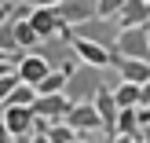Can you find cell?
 Wrapping results in <instances>:
<instances>
[{"instance_id":"20","label":"cell","mask_w":150,"mask_h":143,"mask_svg":"<svg viewBox=\"0 0 150 143\" xmlns=\"http://www.w3.org/2000/svg\"><path fill=\"white\" fill-rule=\"evenodd\" d=\"M139 107H150V81L139 85Z\"/></svg>"},{"instance_id":"26","label":"cell","mask_w":150,"mask_h":143,"mask_svg":"<svg viewBox=\"0 0 150 143\" xmlns=\"http://www.w3.org/2000/svg\"><path fill=\"white\" fill-rule=\"evenodd\" d=\"M139 125H150V107H139Z\"/></svg>"},{"instance_id":"34","label":"cell","mask_w":150,"mask_h":143,"mask_svg":"<svg viewBox=\"0 0 150 143\" xmlns=\"http://www.w3.org/2000/svg\"><path fill=\"white\" fill-rule=\"evenodd\" d=\"M146 4H150V0H146Z\"/></svg>"},{"instance_id":"12","label":"cell","mask_w":150,"mask_h":143,"mask_svg":"<svg viewBox=\"0 0 150 143\" xmlns=\"http://www.w3.org/2000/svg\"><path fill=\"white\" fill-rule=\"evenodd\" d=\"M92 107H95V114H99V121H103V129L114 136V117H117V103H114V88L110 85H103L99 92L92 95Z\"/></svg>"},{"instance_id":"29","label":"cell","mask_w":150,"mask_h":143,"mask_svg":"<svg viewBox=\"0 0 150 143\" xmlns=\"http://www.w3.org/2000/svg\"><path fill=\"white\" fill-rule=\"evenodd\" d=\"M77 143H99V139H92V132H84V136H77Z\"/></svg>"},{"instance_id":"14","label":"cell","mask_w":150,"mask_h":143,"mask_svg":"<svg viewBox=\"0 0 150 143\" xmlns=\"http://www.w3.org/2000/svg\"><path fill=\"white\" fill-rule=\"evenodd\" d=\"M33 99H37V88L26 85V81H18V85L7 92V99L0 103V107H33Z\"/></svg>"},{"instance_id":"6","label":"cell","mask_w":150,"mask_h":143,"mask_svg":"<svg viewBox=\"0 0 150 143\" xmlns=\"http://www.w3.org/2000/svg\"><path fill=\"white\" fill-rule=\"evenodd\" d=\"M51 66H48V59L40 55V51H22L18 59H15V73H18V81H26V85H33L37 88V81L48 73Z\"/></svg>"},{"instance_id":"21","label":"cell","mask_w":150,"mask_h":143,"mask_svg":"<svg viewBox=\"0 0 150 143\" xmlns=\"http://www.w3.org/2000/svg\"><path fill=\"white\" fill-rule=\"evenodd\" d=\"M110 143H136V136H128V132H114Z\"/></svg>"},{"instance_id":"19","label":"cell","mask_w":150,"mask_h":143,"mask_svg":"<svg viewBox=\"0 0 150 143\" xmlns=\"http://www.w3.org/2000/svg\"><path fill=\"white\" fill-rule=\"evenodd\" d=\"M15 85H18V73H15V70H7V73H0V103L7 99V92H11Z\"/></svg>"},{"instance_id":"24","label":"cell","mask_w":150,"mask_h":143,"mask_svg":"<svg viewBox=\"0 0 150 143\" xmlns=\"http://www.w3.org/2000/svg\"><path fill=\"white\" fill-rule=\"evenodd\" d=\"M11 11H15L11 4H0V22H7V18H11Z\"/></svg>"},{"instance_id":"5","label":"cell","mask_w":150,"mask_h":143,"mask_svg":"<svg viewBox=\"0 0 150 143\" xmlns=\"http://www.w3.org/2000/svg\"><path fill=\"white\" fill-rule=\"evenodd\" d=\"M62 121L70 125V129H77V136H84V132H99V129H103V121H99V114H95L92 103H70V110H66Z\"/></svg>"},{"instance_id":"22","label":"cell","mask_w":150,"mask_h":143,"mask_svg":"<svg viewBox=\"0 0 150 143\" xmlns=\"http://www.w3.org/2000/svg\"><path fill=\"white\" fill-rule=\"evenodd\" d=\"M22 143H51L48 136H44V132H29V136L26 139H22Z\"/></svg>"},{"instance_id":"8","label":"cell","mask_w":150,"mask_h":143,"mask_svg":"<svg viewBox=\"0 0 150 143\" xmlns=\"http://www.w3.org/2000/svg\"><path fill=\"white\" fill-rule=\"evenodd\" d=\"M0 117H4L7 132H11L15 139H26L29 132H33V110L29 107H0Z\"/></svg>"},{"instance_id":"18","label":"cell","mask_w":150,"mask_h":143,"mask_svg":"<svg viewBox=\"0 0 150 143\" xmlns=\"http://www.w3.org/2000/svg\"><path fill=\"white\" fill-rule=\"evenodd\" d=\"M121 4L125 0H95V15H99V18H117Z\"/></svg>"},{"instance_id":"10","label":"cell","mask_w":150,"mask_h":143,"mask_svg":"<svg viewBox=\"0 0 150 143\" xmlns=\"http://www.w3.org/2000/svg\"><path fill=\"white\" fill-rule=\"evenodd\" d=\"M117 70V77L121 81H132V85H143L150 81V59H125V55H114V63H110Z\"/></svg>"},{"instance_id":"32","label":"cell","mask_w":150,"mask_h":143,"mask_svg":"<svg viewBox=\"0 0 150 143\" xmlns=\"http://www.w3.org/2000/svg\"><path fill=\"white\" fill-rule=\"evenodd\" d=\"M15 143H22V139H15Z\"/></svg>"},{"instance_id":"15","label":"cell","mask_w":150,"mask_h":143,"mask_svg":"<svg viewBox=\"0 0 150 143\" xmlns=\"http://www.w3.org/2000/svg\"><path fill=\"white\" fill-rule=\"evenodd\" d=\"M114 103H117V107H139V85H132V81H117Z\"/></svg>"},{"instance_id":"16","label":"cell","mask_w":150,"mask_h":143,"mask_svg":"<svg viewBox=\"0 0 150 143\" xmlns=\"http://www.w3.org/2000/svg\"><path fill=\"white\" fill-rule=\"evenodd\" d=\"M44 136H48L51 143H73L77 139V129H70L66 121H48L44 125Z\"/></svg>"},{"instance_id":"33","label":"cell","mask_w":150,"mask_h":143,"mask_svg":"<svg viewBox=\"0 0 150 143\" xmlns=\"http://www.w3.org/2000/svg\"><path fill=\"white\" fill-rule=\"evenodd\" d=\"M73 143H77V139H73Z\"/></svg>"},{"instance_id":"3","label":"cell","mask_w":150,"mask_h":143,"mask_svg":"<svg viewBox=\"0 0 150 143\" xmlns=\"http://www.w3.org/2000/svg\"><path fill=\"white\" fill-rule=\"evenodd\" d=\"M70 48L77 55V63H88V66H110L114 63V51L106 44H95V41H84V37H70Z\"/></svg>"},{"instance_id":"23","label":"cell","mask_w":150,"mask_h":143,"mask_svg":"<svg viewBox=\"0 0 150 143\" xmlns=\"http://www.w3.org/2000/svg\"><path fill=\"white\" fill-rule=\"evenodd\" d=\"M0 143H15V136L7 132V125H4V117H0Z\"/></svg>"},{"instance_id":"1","label":"cell","mask_w":150,"mask_h":143,"mask_svg":"<svg viewBox=\"0 0 150 143\" xmlns=\"http://www.w3.org/2000/svg\"><path fill=\"white\" fill-rule=\"evenodd\" d=\"M106 85L103 77V66H88V63H77L70 73H66V85L62 92L70 95V103H92V95Z\"/></svg>"},{"instance_id":"25","label":"cell","mask_w":150,"mask_h":143,"mask_svg":"<svg viewBox=\"0 0 150 143\" xmlns=\"http://www.w3.org/2000/svg\"><path fill=\"white\" fill-rule=\"evenodd\" d=\"M29 7H51V4H59V0H26Z\"/></svg>"},{"instance_id":"27","label":"cell","mask_w":150,"mask_h":143,"mask_svg":"<svg viewBox=\"0 0 150 143\" xmlns=\"http://www.w3.org/2000/svg\"><path fill=\"white\" fill-rule=\"evenodd\" d=\"M7 70H15V59H0V73H7Z\"/></svg>"},{"instance_id":"9","label":"cell","mask_w":150,"mask_h":143,"mask_svg":"<svg viewBox=\"0 0 150 143\" xmlns=\"http://www.w3.org/2000/svg\"><path fill=\"white\" fill-rule=\"evenodd\" d=\"M51 7H55L59 22H66V26H77V22H84V18L95 15V0H59Z\"/></svg>"},{"instance_id":"30","label":"cell","mask_w":150,"mask_h":143,"mask_svg":"<svg viewBox=\"0 0 150 143\" xmlns=\"http://www.w3.org/2000/svg\"><path fill=\"white\" fill-rule=\"evenodd\" d=\"M146 44H150V22H146Z\"/></svg>"},{"instance_id":"11","label":"cell","mask_w":150,"mask_h":143,"mask_svg":"<svg viewBox=\"0 0 150 143\" xmlns=\"http://www.w3.org/2000/svg\"><path fill=\"white\" fill-rule=\"evenodd\" d=\"M114 22H117V29H128V26H146V22H150V4H146V0H125Z\"/></svg>"},{"instance_id":"28","label":"cell","mask_w":150,"mask_h":143,"mask_svg":"<svg viewBox=\"0 0 150 143\" xmlns=\"http://www.w3.org/2000/svg\"><path fill=\"white\" fill-rule=\"evenodd\" d=\"M139 139H143V143H150V125H139Z\"/></svg>"},{"instance_id":"31","label":"cell","mask_w":150,"mask_h":143,"mask_svg":"<svg viewBox=\"0 0 150 143\" xmlns=\"http://www.w3.org/2000/svg\"><path fill=\"white\" fill-rule=\"evenodd\" d=\"M136 143H143V139H139V136H136Z\"/></svg>"},{"instance_id":"4","label":"cell","mask_w":150,"mask_h":143,"mask_svg":"<svg viewBox=\"0 0 150 143\" xmlns=\"http://www.w3.org/2000/svg\"><path fill=\"white\" fill-rule=\"evenodd\" d=\"M29 110H33V117H44V121H62V117H66V110H70V95H66V92L37 95Z\"/></svg>"},{"instance_id":"7","label":"cell","mask_w":150,"mask_h":143,"mask_svg":"<svg viewBox=\"0 0 150 143\" xmlns=\"http://www.w3.org/2000/svg\"><path fill=\"white\" fill-rule=\"evenodd\" d=\"M11 26H15V44H18V51H37L40 37H37V33H33V26H29V4L15 7Z\"/></svg>"},{"instance_id":"2","label":"cell","mask_w":150,"mask_h":143,"mask_svg":"<svg viewBox=\"0 0 150 143\" xmlns=\"http://www.w3.org/2000/svg\"><path fill=\"white\" fill-rule=\"evenodd\" d=\"M70 33L73 37H84V41H95V44H114V37H117V22L114 18H99V15H92V18H84V22H77V26H70Z\"/></svg>"},{"instance_id":"13","label":"cell","mask_w":150,"mask_h":143,"mask_svg":"<svg viewBox=\"0 0 150 143\" xmlns=\"http://www.w3.org/2000/svg\"><path fill=\"white\" fill-rule=\"evenodd\" d=\"M114 132H128V136H139V107H117Z\"/></svg>"},{"instance_id":"17","label":"cell","mask_w":150,"mask_h":143,"mask_svg":"<svg viewBox=\"0 0 150 143\" xmlns=\"http://www.w3.org/2000/svg\"><path fill=\"white\" fill-rule=\"evenodd\" d=\"M11 15H15V11H11ZM0 51H7V55H22L18 44H15V26H11V18L0 22Z\"/></svg>"}]
</instances>
